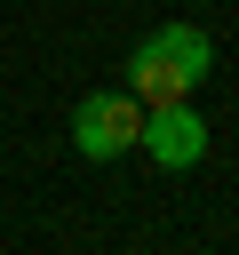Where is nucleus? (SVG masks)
<instances>
[{
	"mask_svg": "<svg viewBox=\"0 0 239 255\" xmlns=\"http://www.w3.org/2000/svg\"><path fill=\"white\" fill-rule=\"evenodd\" d=\"M207 72H215V40H207L199 24H159V32H143V40L127 48V88H135V104H183Z\"/></svg>",
	"mask_w": 239,
	"mask_h": 255,
	"instance_id": "f257e3e1",
	"label": "nucleus"
},
{
	"mask_svg": "<svg viewBox=\"0 0 239 255\" xmlns=\"http://www.w3.org/2000/svg\"><path fill=\"white\" fill-rule=\"evenodd\" d=\"M135 143H143V104H135L127 80L72 104V151H80V159H127Z\"/></svg>",
	"mask_w": 239,
	"mask_h": 255,
	"instance_id": "f03ea898",
	"label": "nucleus"
},
{
	"mask_svg": "<svg viewBox=\"0 0 239 255\" xmlns=\"http://www.w3.org/2000/svg\"><path fill=\"white\" fill-rule=\"evenodd\" d=\"M135 151H151L159 167H199L207 159V120L191 112V96L183 104H143V143Z\"/></svg>",
	"mask_w": 239,
	"mask_h": 255,
	"instance_id": "7ed1b4c3",
	"label": "nucleus"
}]
</instances>
